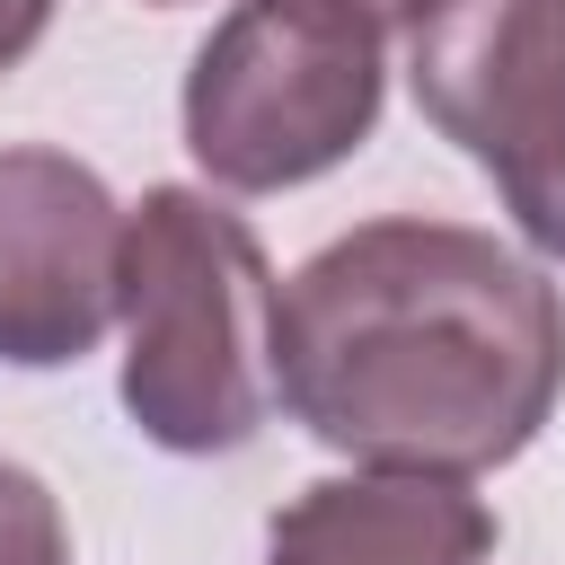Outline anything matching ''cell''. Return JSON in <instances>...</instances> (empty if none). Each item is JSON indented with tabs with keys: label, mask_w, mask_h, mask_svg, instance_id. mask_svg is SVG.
Returning a JSON list of instances; mask_svg holds the SVG:
<instances>
[{
	"label": "cell",
	"mask_w": 565,
	"mask_h": 565,
	"mask_svg": "<svg viewBox=\"0 0 565 565\" xmlns=\"http://www.w3.org/2000/svg\"><path fill=\"white\" fill-rule=\"evenodd\" d=\"M388 106V26L362 0H230L185 62V150L221 194L344 168Z\"/></svg>",
	"instance_id": "obj_3"
},
{
	"label": "cell",
	"mask_w": 565,
	"mask_h": 565,
	"mask_svg": "<svg viewBox=\"0 0 565 565\" xmlns=\"http://www.w3.org/2000/svg\"><path fill=\"white\" fill-rule=\"evenodd\" d=\"M362 9H371L380 26H406V35H415V26H424V18L441 9V0H362Z\"/></svg>",
	"instance_id": "obj_9"
},
{
	"label": "cell",
	"mask_w": 565,
	"mask_h": 565,
	"mask_svg": "<svg viewBox=\"0 0 565 565\" xmlns=\"http://www.w3.org/2000/svg\"><path fill=\"white\" fill-rule=\"evenodd\" d=\"M494 503L415 468L318 477L265 521V565H494Z\"/></svg>",
	"instance_id": "obj_6"
},
{
	"label": "cell",
	"mask_w": 565,
	"mask_h": 565,
	"mask_svg": "<svg viewBox=\"0 0 565 565\" xmlns=\"http://www.w3.org/2000/svg\"><path fill=\"white\" fill-rule=\"evenodd\" d=\"M150 9H185V0H150Z\"/></svg>",
	"instance_id": "obj_10"
},
{
	"label": "cell",
	"mask_w": 565,
	"mask_h": 565,
	"mask_svg": "<svg viewBox=\"0 0 565 565\" xmlns=\"http://www.w3.org/2000/svg\"><path fill=\"white\" fill-rule=\"evenodd\" d=\"M53 26V0H0V71H18Z\"/></svg>",
	"instance_id": "obj_8"
},
{
	"label": "cell",
	"mask_w": 565,
	"mask_h": 565,
	"mask_svg": "<svg viewBox=\"0 0 565 565\" xmlns=\"http://www.w3.org/2000/svg\"><path fill=\"white\" fill-rule=\"evenodd\" d=\"M124 318V203L71 150H0V362L62 371Z\"/></svg>",
	"instance_id": "obj_5"
},
{
	"label": "cell",
	"mask_w": 565,
	"mask_h": 565,
	"mask_svg": "<svg viewBox=\"0 0 565 565\" xmlns=\"http://www.w3.org/2000/svg\"><path fill=\"white\" fill-rule=\"evenodd\" d=\"M406 88L494 177L512 230L565 265V0H441L406 35Z\"/></svg>",
	"instance_id": "obj_4"
},
{
	"label": "cell",
	"mask_w": 565,
	"mask_h": 565,
	"mask_svg": "<svg viewBox=\"0 0 565 565\" xmlns=\"http://www.w3.org/2000/svg\"><path fill=\"white\" fill-rule=\"evenodd\" d=\"M0 565H71V521L53 486L18 459H0Z\"/></svg>",
	"instance_id": "obj_7"
},
{
	"label": "cell",
	"mask_w": 565,
	"mask_h": 565,
	"mask_svg": "<svg viewBox=\"0 0 565 565\" xmlns=\"http://www.w3.org/2000/svg\"><path fill=\"white\" fill-rule=\"evenodd\" d=\"M274 397L353 468L486 477L565 397V291L494 230L362 221L274 291Z\"/></svg>",
	"instance_id": "obj_1"
},
{
	"label": "cell",
	"mask_w": 565,
	"mask_h": 565,
	"mask_svg": "<svg viewBox=\"0 0 565 565\" xmlns=\"http://www.w3.org/2000/svg\"><path fill=\"white\" fill-rule=\"evenodd\" d=\"M274 265L203 185H150L124 212V371L115 397L168 459L247 450L274 415Z\"/></svg>",
	"instance_id": "obj_2"
}]
</instances>
